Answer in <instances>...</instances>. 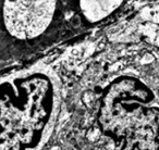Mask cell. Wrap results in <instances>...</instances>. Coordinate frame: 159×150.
I'll use <instances>...</instances> for the list:
<instances>
[{
    "mask_svg": "<svg viewBox=\"0 0 159 150\" xmlns=\"http://www.w3.org/2000/svg\"><path fill=\"white\" fill-rule=\"evenodd\" d=\"M1 150H43L60 112V93L50 73L34 70L1 83Z\"/></svg>",
    "mask_w": 159,
    "mask_h": 150,
    "instance_id": "1",
    "label": "cell"
},
{
    "mask_svg": "<svg viewBox=\"0 0 159 150\" xmlns=\"http://www.w3.org/2000/svg\"><path fill=\"white\" fill-rule=\"evenodd\" d=\"M98 127L122 150H159V100L139 78L124 75L105 90Z\"/></svg>",
    "mask_w": 159,
    "mask_h": 150,
    "instance_id": "2",
    "label": "cell"
},
{
    "mask_svg": "<svg viewBox=\"0 0 159 150\" xmlns=\"http://www.w3.org/2000/svg\"><path fill=\"white\" fill-rule=\"evenodd\" d=\"M55 11L56 0H5V29L16 39L33 40L47 31Z\"/></svg>",
    "mask_w": 159,
    "mask_h": 150,
    "instance_id": "3",
    "label": "cell"
},
{
    "mask_svg": "<svg viewBox=\"0 0 159 150\" xmlns=\"http://www.w3.org/2000/svg\"><path fill=\"white\" fill-rule=\"evenodd\" d=\"M123 0H80V7L89 22L96 23L109 16Z\"/></svg>",
    "mask_w": 159,
    "mask_h": 150,
    "instance_id": "4",
    "label": "cell"
}]
</instances>
